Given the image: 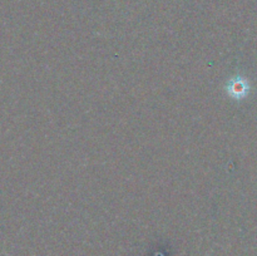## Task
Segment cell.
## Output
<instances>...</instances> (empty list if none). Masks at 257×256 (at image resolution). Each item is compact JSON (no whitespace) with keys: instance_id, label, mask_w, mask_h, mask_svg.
<instances>
[{"instance_id":"obj_1","label":"cell","mask_w":257,"mask_h":256,"mask_svg":"<svg viewBox=\"0 0 257 256\" xmlns=\"http://www.w3.org/2000/svg\"><path fill=\"white\" fill-rule=\"evenodd\" d=\"M227 92L231 97L236 98V99H241V98L247 97V94L250 93V84L242 77L231 78L228 80Z\"/></svg>"}]
</instances>
